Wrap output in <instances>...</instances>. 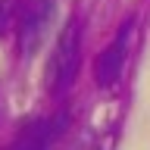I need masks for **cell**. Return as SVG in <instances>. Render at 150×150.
I'll use <instances>...</instances> for the list:
<instances>
[{"instance_id": "3", "label": "cell", "mask_w": 150, "mask_h": 150, "mask_svg": "<svg viewBox=\"0 0 150 150\" xmlns=\"http://www.w3.org/2000/svg\"><path fill=\"white\" fill-rule=\"evenodd\" d=\"M131 25L134 22H125L119 28V35L112 38V44L97 56V63H94V78L100 88H112V84L119 81L122 69H125V59H128V44H131Z\"/></svg>"}, {"instance_id": "2", "label": "cell", "mask_w": 150, "mask_h": 150, "mask_svg": "<svg viewBox=\"0 0 150 150\" xmlns=\"http://www.w3.org/2000/svg\"><path fill=\"white\" fill-rule=\"evenodd\" d=\"M53 22V0H35L19 19V50L22 56H35L47 41V28Z\"/></svg>"}, {"instance_id": "1", "label": "cell", "mask_w": 150, "mask_h": 150, "mask_svg": "<svg viewBox=\"0 0 150 150\" xmlns=\"http://www.w3.org/2000/svg\"><path fill=\"white\" fill-rule=\"evenodd\" d=\"M78 63H81V22L72 16L66 22V28L59 31L53 53H50V63H47V91L56 94V97L66 94L75 84Z\"/></svg>"}, {"instance_id": "4", "label": "cell", "mask_w": 150, "mask_h": 150, "mask_svg": "<svg viewBox=\"0 0 150 150\" xmlns=\"http://www.w3.org/2000/svg\"><path fill=\"white\" fill-rule=\"evenodd\" d=\"M16 22V0H0V35H6Z\"/></svg>"}]
</instances>
